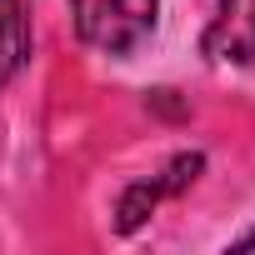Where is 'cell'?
I'll return each instance as SVG.
<instances>
[{
  "label": "cell",
  "instance_id": "cell-2",
  "mask_svg": "<svg viewBox=\"0 0 255 255\" xmlns=\"http://www.w3.org/2000/svg\"><path fill=\"white\" fill-rule=\"evenodd\" d=\"M205 55L220 65L255 60V0H215V20L205 25Z\"/></svg>",
  "mask_w": 255,
  "mask_h": 255
},
{
  "label": "cell",
  "instance_id": "cell-1",
  "mask_svg": "<svg viewBox=\"0 0 255 255\" xmlns=\"http://www.w3.org/2000/svg\"><path fill=\"white\" fill-rule=\"evenodd\" d=\"M70 15L85 45L105 55H130L150 40L160 0H70Z\"/></svg>",
  "mask_w": 255,
  "mask_h": 255
},
{
  "label": "cell",
  "instance_id": "cell-4",
  "mask_svg": "<svg viewBox=\"0 0 255 255\" xmlns=\"http://www.w3.org/2000/svg\"><path fill=\"white\" fill-rule=\"evenodd\" d=\"M235 245H240V250H255V230H250V235H240Z\"/></svg>",
  "mask_w": 255,
  "mask_h": 255
},
{
  "label": "cell",
  "instance_id": "cell-3",
  "mask_svg": "<svg viewBox=\"0 0 255 255\" xmlns=\"http://www.w3.org/2000/svg\"><path fill=\"white\" fill-rule=\"evenodd\" d=\"M30 55V20L25 0H0V90H5Z\"/></svg>",
  "mask_w": 255,
  "mask_h": 255
}]
</instances>
